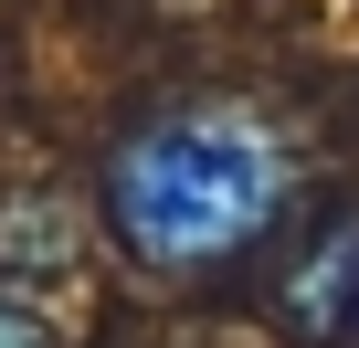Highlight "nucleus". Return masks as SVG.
Wrapping results in <instances>:
<instances>
[{"mask_svg":"<svg viewBox=\"0 0 359 348\" xmlns=\"http://www.w3.org/2000/svg\"><path fill=\"white\" fill-rule=\"evenodd\" d=\"M275 211H285V148L233 106L148 116L106 158V222L148 274H212L254 253Z\"/></svg>","mask_w":359,"mask_h":348,"instance_id":"nucleus-1","label":"nucleus"},{"mask_svg":"<svg viewBox=\"0 0 359 348\" xmlns=\"http://www.w3.org/2000/svg\"><path fill=\"white\" fill-rule=\"evenodd\" d=\"M348 285H359V243L338 232V243H327V253H317V264L296 274V316H306V327H338V306H348Z\"/></svg>","mask_w":359,"mask_h":348,"instance_id":"nucleus-2","label":"nucleus"},{"mask_svg":"<svg viewBox=\"0 0 359 348\" xmlns=\"http://www.w3.org/2000/svg\"><path fill=\"white\" fill-rule=\"evenodd\" d=\"M0 348H64V337H53V316H43L22 285H0Z\"/></svg>","mask_w":359,"mask_h":348,"instance_id":"nucleus-3","label":"nucleus"}]
</instances>
